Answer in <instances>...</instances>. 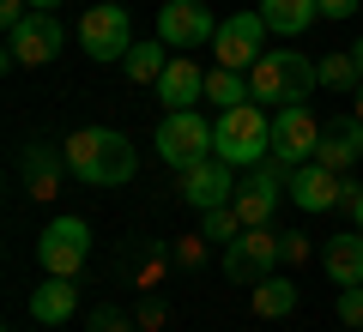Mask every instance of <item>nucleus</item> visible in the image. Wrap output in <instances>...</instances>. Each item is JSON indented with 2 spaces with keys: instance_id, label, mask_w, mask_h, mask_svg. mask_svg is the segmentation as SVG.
<instances>
[{
  "instance_id": "f257e3e1",
  "label": "nucleus",
  "mask_w": 363,
  "mask_h": 332,
  "mask_svg": "<svg viewBox=\"0 0 363 332\" xmlns=\"http://www.w3.org/2000/svg\"><path fill=\"white\" fill-rule=\"evenodd\" d=\"M61 151H67V176L91 181V188H128L140 176V151L116 127H79Z\"/></svg>"
},
{
  "instance_id": "f03ea898",
  "label": "nucleus",
  "mask_w": 363,
  "mask_h": 332,
  "mask_svg": "<svg viewBox=\"0 0 363 332\" xmlns=\"http://www.w3.org/2000/svg\"><path fill=\"white\" fill-rule=\"evenodd\" d=\"M212 157H224L230 169H255L272 157V115L267 103H236L224 109L218 127H212Z\"/></svg>"
},
{
  "instance_id": "7ed1b4c3",
  "label": "nucleus",
  "mask_w": 363,
  "mask_h": 332,
  "mask_svg": "<svg viewBox=\"0 0 363 332\" xmlns=\"http://www.w3.org/2000/svg\"><path fill=\"white\" fill-rule=\"evenodd\" d=\"M315 85H321V73H315V61L297 55V49H267L255 67H248V91H255V103H267V109L309 103Z\"/></svg>"
},
{
  "instance_id": "20e7f679",
  "label": "nucleus",
  "mask_w": 363,
  "mask_h": 332,
  "mask_svg": "<svg viewBox=\"0 0 363 332\" xmlns=\"http://www.w3.org/2000/svg\"><path fill=\"white\" fill-rule=\"evenodd\" d=\"M91 260V224L85 217H55L49 230L37 236V266L49 278H79Z\"/></svg>"
},
{
  "instance_id": "39448f33",
  "label": "nucleus",
  "mask_w": 363,
  "mask_h": 332,
  "mask_svg": "<svg viewBox=\"0 0 363 332\" xmlns=\"http://www.w3.org/2000/svg\"><path fill=\"white\" fill-rule=\"evenodd\" d=\"M157 157H164L169 169H194L212 157V127L194 115V109H169L164 121H157Z\"/></svg>"
},
{
  "instance_id": "423d86ee",
  "label": "nucleus",
  "mask_w": 363,
  "mask_h": 332,
  "mask_svg": "<svg viewBox=\"0 0 363 332\" xmlns=\"http://www.w3.org/2000/svg\"><path fill=\"white\" fill-rule=\"evenodd\" d=\"M79 42H85L91 61H128L133 49V18L121 0H97L85 18H79Z\"/></svg>"
},
{
  "instance_id": "0eeeda50",
  "label": "nucleus",
  "mask_w": 363,
  "mask_h": 332,
  "mask_svg": "<svg viewBox=\"0 0 363 332\" xmlns=\"http://www.w3.org/2000/svg\"><path fill=\"white\" fill-rule=\"evenodd\" d=\"M61 49H67L61 18H55V13H37V6L25 13V25L6 30V67H49Z\"/></svg>"
},
{
  "instance_id": "6e6552de",
  "label": "nucleus",
  "mask_w": 363,
  "mask_h": 332,
  "mask_svg": "<svg viewBox=\"0 0 363 332\" xmlns=\"http://www.w3.org/2000/svg\"><path fill=\"white\" fill-rule=\"evenodd\" d=\"M212 37H218V25H212L206 0H164V13H157V42H169L176 55H188V49H206Z\"/></svg>"
},
{
  "instance_id": "1a4fd4ad",
  "label": "nucleus",
  "mask_w": 363,
  "mask_h": 332,
  "mask_svg": "<svg viewBox=\"0 0 363 332\" xmlns=\"http://www.w3.org/2000/svg\"><path fill=\"white\" fill-rule=\"evenodd\" d=\"M212 55H218V67L248 73V67L267 55V18H260V13H230L218 25V37H212Z\"/></svg>"
},
{
  "instance_id": "9d476101",
  "label": "nucleus",
  "mask_w": 363,
  "mask_h": 332,
  "mask_svg": "<svg viewBox=\"0 0 363 332\" xmlns=\"http://www.w3.org/2000/svg\"><path fill=\"white\" fill-rule=\"evenodd\" d=\"M315 145H321V121L309 115V103L272 109V157H279V164H309Z\"/></svg>"
},
{
  "instance_id": "9b49d317",
  "label": "nucleus",
  "mask_w": 363,
  "mask_h": 332,
  "mask_svg": "<svg viewBox=\"0 0 363 332\" xmlns=\"http://www.w3.org/2000/svg\"><path fill=\"white\" fill-rule=\"evenodd\" d=\"M279 254H285V248H279L272 230H242L230 248H224V272H230L236 284H260L272 266H279Z\"/></svg>"
},
{
  "instance_id": "f8f14e48",
  "label": "nucleus",
  "mask_w": 363,
  "mask_h": 332,
  "mask_svg": "<svg viewBox=\"0 0 363 332\" xmlns=\"http://www.w3.org/2000/svg\"><path fill=\"white\" fill-rule=\"evenodd\" d=\"M230 200H236V181H230V164L224 157H206V164L182 169V205L212 212V205H230Z\"/></svg>"
},
{
  "instance_id": "ddd939ff",
  "label": "nucleus",
  "mask_w": 363,
  "mask_h": 332,
  "mask_svg": "<svg viewBox=\"0 0 363 332\" xmlns=\"http://www.w3.org/2000/svg\"><path fill=\"white\" fill-rule=\"evenodd\" d=\"M291 200H297L303 212H327V205L345 200V181H339L327 164H315V157H309V164L291 169Z\"/></svg>"
},
{
  "instance_id": "4468645a",
  "label": "nucleus",
  "mask_w": 363,
  "mask_h": 332,
  "mask_svg": "<svg viewBox=\"0 0 363 332\" xmlns=\"http://www.w3.org/2000/svg\"><path fill=\"white\" fill-rule=\"evenodd\" d=\"M363 157V121L357 115H339V121H327L321 127V145H315V164H327L339 176V169H351Z\"/></svg>"
},
{
  "instance_id": "2eb2a0df",
  "label": "nucleus",
  "mask_w": 363,
  "mask_h": 332,
  "mask_svg": "<svg viewBox=\"0 0 363 332\" xmlns=\"http://www.w3.org/2000/svg\"><path fill=\"white\" fill-rule=\"evenodd\" d=\"M200 97H206V73H200L188 55H169L164 79H157V103H164V109H194Z\"/></svg>"
},
{
  "instance_id": "dca6fc26",
  "label": "nucleus",
  "mask_w": 363,
  "mask_h": 332,
  "mask_svg": "<svg viewBox=\"0 0 363 332\" xmlns=\"http://www.w3.org/2000/svg\"><path fill=\"white\" fill-rule=\"evenodd\" d=\"M18 169H25V188L37 193V200H55V193H61V169H67V151H55V145L30 139L25 151H18Z\"/></svg>"
},
{
  "instance_id": "f3484780",
  "label": "nucleus",
  "mask_w": 363,
  "mask_h": 332,
  "mask_svg": "<svg viewBox=\"0 0 363 332\" xmlns=\"http://www.w3.org/2000/svg\"><path fill=\"white\" fill-rule=\"evenodd\" d=\"M30 314H37L43 326H67V320L79 314V284L73 278H43L37 290H30Z\"/></svg>"
},
{
  "instance_id": "a211bd4d",
  "label": "nucleus",
  "mask_w": 363,
  "mask_h": 332,
  "mask_svg": "<svg viewBox=\"0 0 363 332\" xmlns=\"http://www.w3.org/2000/svg\"><path fill=\"white\" fill-rule=\"evenodd\" d=\"M321 266H327V278H333L339 290L363 284V230H351V236H333V242H327V254H321Z\"/></svg>"
},
{
  "instance_id": "6ab92c4d",
  "label": "nucleus",
  "mask_w": 363,
  "mask_h": 332,
  "mask_svg": "<svg viewBox=\"0 0 363 332\" xmlns=\"http://www.w3.org/2000/svg\"><path fill=\"white\" fill-rule=\"evenodd\" d=\"M260 18H267V30H279V37H303V30L321 18V6H315V0H260Z\"/></svg>"
},
{
  "instance_id": "aec40b11",
  "label": "nucleus",
  "mask_w": 363,
  "mask_h": 332,
  "mask_svg": "<svg viewBox=\"0 0 363 332\" xmlns=\"http://www.w3.org/2000/svg\"><path fill=\"white\" fill-rule=\"evenodd\" d=\"M169 55H176L169 42H133L128 61H121V67H128V85H157L164 67H169Z\"/></svg>"
},
{
  "instance_id": "412c9836",
  "label": "nucleus",
  "mask_w": 363,
  "mask_h": 332,
  "mask_svg": "<svg viewBox=\"0 0 363 332\" xmlns=\"http://www.w3.org/2000/svg\"><path fill=\"white\" fill-rule=\"evenodd\" d=\"M248 302H255L260 320H279V314H291V308H297V284L279 278V272H267V278L255 284V296H248Z\"/></svg>"
},
{
  "instance_id": "4be33fe9",
  "label": "nucleus",
  "mask_w": 363,
  "mask_h": 332,
  "mask_svg": "<svg viewBox=\"0 0 363 332\" xmlns=\"http://www.w3.org/2000/svg\"><path fill=\"white\" fill-rule=\"evenodd\" d=\"M206 97L218 103V109H236V103H255V91H248V73L218 67V73H206Z\"/></svg>"
},
{
  "instance_id": "5701e85b",
  "label": "nucleus",
  "mask_w": 363,
  "mask_h": 332,
  "mask_svg": "<svg viewBox=\"0 0 363 332\" xmlns=\"http://www.w3.org/2000/svg\"><path fill=\"white\" fill-rule=\"evenodd\" d=\"M315 73H321L327 91H357V85H363V73H357V61H351V49L321 55V61H315Z\"/></svg>"
},
{
  "instance_id": "b1692460",
  "label": "nucleus",
  "mask_w": 363,
  "mask_h": 332,
  "mask_svg": "<svg viewBox=\"0 0 363 332\" xmlns=\"http://www.w3.org/2000/svg\"><path fill=\"white\" fill-rule=\"evenodd\" d=\"M236 236H242L236 205H212V212H200V242H224V248H230Z\"/></svg>"
},
{
  "instance_id": "393cba45",
  "label": "nucleus",
  "mask_w": 363,
  "mask_h": 332,
  "mask_svg": "<svg viewBox=\"0 0 363 332\" xmlns=\"http://www.w3.org/2000/svg\"><path fill=\"white\" fill-rule=\"evenodd\" d=\"M164 314H169L164 296H140V302H133V320H140L145 332H164Z\"/></svg>"
},
{
  "instance_id": "a878e982",
  "label": "nucleus",
  "mask_w": 363,
  "mask_h": 332,
  "mask_svg": "<svg viewBox=\"0 0 363 332\" xmlns=\"http://www.w3.org/2000/svg\"><path fill=\"white\" fill-rule=\"evenodd\" d=\"M339 320H345V326H363V284L339 290Z\"/></svg>"
},
{
  "instance_id": "bb28decb",
  "label": "nucleus",
  "mask_w": 363,
  "mask_h": 332,
  "mask_svg": "<svg viewBox=\"0 0 363 332\" xmlns=\"http://www.w3.org/2000/svg\"><path fill=\"white\" fill-rule=\"evenodd\" d=\"M91 332H133V320L121 314V308H97V314H91Z\"/></svg>"
},
{
  "instance_id": "cd10ccee",
  "label": "nucleus",
  "mask_w": 363,
  "mask_h": 332,
  "mask_svg": "<svg viewBox=\"0 0 363 332\" xmlns=\"http://www.w3.org/2000/svg\"><path fill=\"white\" fill-rule=\"evenodd\" d=\"M25 13H30V0H0V25H6V30L25 25Z\"/></svg>"
},
{
  "instance_id": "c85d7f7f",
  "label": "nucleus",
  "mask_w": 363,
  "mask_h": 332,
  "mask_svg": "<svg viewBox=\"0 0 363 332\" xmlns=\"http://www.w3.org/2000/svg\"><path fill=\"white\" fill-rule=\"evenodd\" d=\"M315 6H321V18H351L363 0H315Z\"/></svg>"
},
{
  "instance_id": "c756f323",
  "label": "nucleus",
  "mask_w": 363,
  "mask_h": 332,
  "mask_svg": "<svg viewBox=\"0 0 363 332\" xmlns=\"http://www.w3.org/2000/svg\"><path fill=\"white\" fill-rule=\"evenodd\" d=\"M279 248H285V260H309V236H297V230L279 236Z\"/></svg>"
},
{
  "instance_id": "7c9ffc66",
  "label": "nucleus",
  "mask_w": 363,
  "mask_h": 332,
  "mask_svg": "<svg viewBox=\"0 0 363 332\" xmlns=\"http://www.w3.org/2000/svg\"><path fill=\"white\" fill-rule=\"evenodd\" d=\"M345 205H351V217H357V230H363V188H351V181H345Z\"/></svg>"
},
{
  "instance_id": "2f4dec72",
  "label": "nucleus",
  "mask_w": 363,
  "mask_h": 332,
  "mask_svg": "<svg viewBox=\"0 0 363 332\" xmlns=\"http://www.w3.org/2000/svg\"><path fill=\"white\" fill-rule=\"evenodd\" d=\"M351 115H357V121H363V85H357V91H351Z\"/></svg>"
},
{
  "instance_id": "473e14b6",
  "label": "nucleus",
  "mask_w": 363,
  "mask_h": 332,
  "mask_svg": "<svg viewBox=\"0 0 363 332\" xmlns=\"http://www.w3.org/2000/svg\"><path fill=\"white\" fill-rule=\"evenodd\" d=\"M351 61H357V73H363V37H357V42H351Z\"/></svg>"
},
{
  "instance_id": "72a5a7b5",
  "label": "nucleus",
  "mask_w": 363,
  "mask_h": 332,
  "mask_svg": "<svg viewBox=\"0 0 363 332\" xmlns=\"http://www.w3.org/2000/svg\"><path fill=\"white\" fill-rule=\"evenodd\" d=\"M30 6H37V13H55V6H61V0H30Z\"/></svg>"
}]
</instances>
